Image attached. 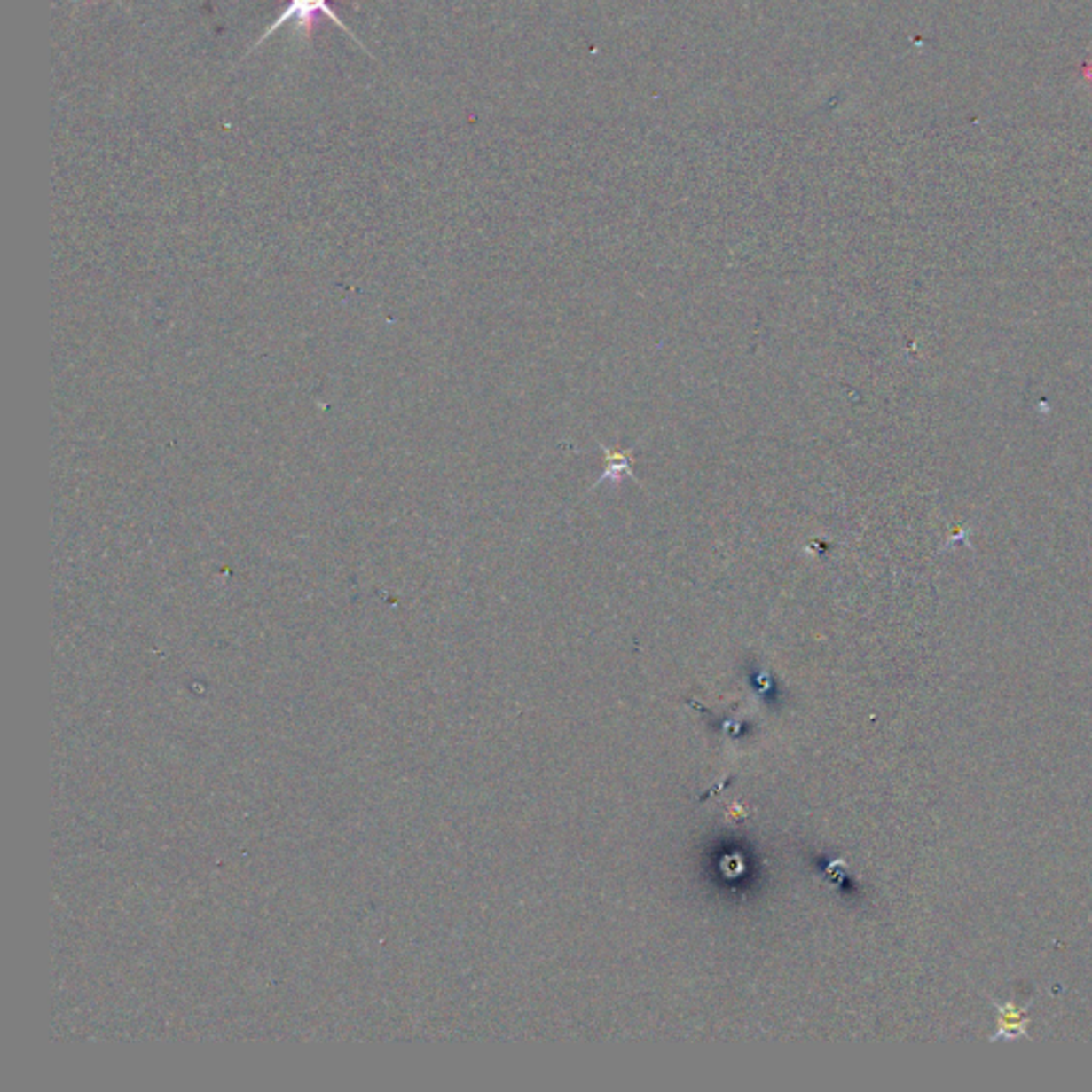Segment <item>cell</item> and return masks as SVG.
Instances as JSON below:
<instances>
[{
  "instance_id": "6da1fadb",
  "label": "cell",
  "mask_w": 1092,
  "mask_h": 1092,
  "mask_svg": "<svg viewBox=\"0 0 1092 1092\" xmlns=\"http://www.w3.org/2000/svg\"><path fill=\"white\" fill-rule=\"evenodd\" d=\"M323 20H331L335 26H340L342 30H346V35H350L352 39L357 41L358 45L365 50V45L358 41L357 35H352V30L348 28V26L342 22L340 18H337V13L331 9L329 0H288L287 9H284L282 13H279V18L273 22L269 28L265 30V35L261 36V39L256 41L255 47H252V51L256 50L258 45L263 43V41H267L269 36L273 35V30H278L279 26H284L287 22H295V33L302 36L303 41H308L310 36L314 35V30L318 28V24L323 22Z\"/></svg>"
},
{
  "instance_id": "7a4b0ae2",
  "label": "cell",
  "mask_w": 1092,
  "mask_h": 1092,
  "mask_svg": "<svg viewBox=\"0 0 1092 1092\" xmlns=\"http://www.w3.org/2000/svg\"><path fill=\"white\" fill-rule=\"evenodd\" d=\"M1026 1016L1025 1010H1020V1007L1011 1005V1003H1003L999 1005V1031H996V1035L992 1037V1041H996V1039H1017V1037H1025L1026 1035Z\"/></svg>"
}]
</instances>
